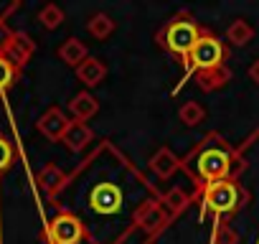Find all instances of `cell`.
<instances>
[{
    "label": "cell",
    "mask_w": 259,
    "mask_h": 244,
    "mask_svg": "<svg viewBox=\"0 0 259 244\" xmlns=\"http://www.w3.org/2000/svg\"><path fill=\"white\" fill-rule=\"evenodd\" d=\"M246 74H249V79L259 87V59H254V64L249 66V71H246Z\"/></svg>",
    "instance_id": "cell-27"
},
{
    "label": "cell",
    "mask_w": 259,
    "mask_h": 244,
    "mask_svg": "<svg viewBox=\"0 0 259 244\" xmlns=\"http://www.w3.org/2000/svg\"><path fill=\"white\" fill-rule=\"evenodd\" d=\"M193 196L201 204V211H198L201 221L208 214H213V219H229L236 211H241L246 206V201H249L246 188L236 178H224V181L206 183L203 188L193 191Z\"/></svg>",
    "instance_id": "cell-2"
},
{
    "label": "cell",
    "mask_w": 259,
    "mask_h": 244,
    "mask_svg": "<svg viewBox=\"0 0 259 244\" xmlns=\"http://www.w3.org/2000/svg\"><path fill=\"white\" fill-rule=\"evenodd\" d=\"M178 119L183 122L186 128H196V125H201V122L206 119V109H203V104H198V102H183V107L178 109Z\"/></svg>",
    "instance_id": "cell-22"
},
{
    "label": "cell",
    "mask_w": 259,
    "mask_h": 244,
    "mask_svg": "<svg viewBox=\"0 0 259 244\" xmlns=\"http://www.w3.org/2000/svg\"><path fill=\"white\" fill-rule=\"evenodd\" d=\"M150 171H153L158 178L168 181V178H173V173L181 171V158H178L170 148H160V150H155L153 158H150Z\"/></svg>",
    "instance_id": "cell-12"
},
{
    "label": "cell",
    "mask_w": 259,
    "mask_h": 244,
    "mask_svg": "<svg viewBox=\"0 0 259 244\" xmlns=\"http://www.w3.org/2000/svg\"><path fill=\"white\" fill-rule=\"evenodd\" d=\"M92 140H94L92 128L84 125V122H76V119L69 122V128H66V133H64V138H61V143H64L71 153H81V150H87Z\"/></svg>",
    "instance_id": "cell-11"
},
{
    "label": "cell",
    "mask_w": 259,
    "mask_h": 244,
    "mask_svg": "<svg viewBox=\"0 0 259 244\" xmlns=\"http://www.w3.org/2000/svg\"><path fill=\"white\" fill-rule=\"evenodd\" d=\"M251 38H254V28H251V23L244 21V18H234L231 26L226 28V41H229L231 46H246Z\"/></svg>",
    "instance_id": "cell-19"
},
{
    "label": "cell",
    "mask_w": 259,
    "mask_h": 244,
    "mask_svg": "<svg viewBox=\"0 0 259 244\" xmlns=\"http://www.w3.org/2000/svg\"><path fill=\"white\" fill-rule=\"evenodd\" d=\"M201 33H203V28L196 23V18L191 16V13H176L160 31H158V44L168 51V54H173V56H178L181 61L188 56V51L196 46V41L201 38Z\"/></svg>",
    "instance_id": "cell-4"
},
{
    "label": "cell",
    "mask_w": 259,
    "mask_h": 244,
    "mask_svg": "<svg viewBox=\"0 0 259 244\" xmlns=\"http://www.w3.org/2000/svg\"><path fill=\"white\" fill-rule=\"evenodd\" d=\"M46 244H81L87 239V226L71 211H59L44 226Z\"/></svg>",
    "instance_id": "cell-5"
},
{
    "label": "cell",
    "mask_w": 259,
    "mask_h": 244,
    "mask_svg": "<svg viewBox=\"0 0 259 244\" xmlns=\"http://www.w3.org/2000/svg\"><path fill=\"white\" fill-rule=\"evenodd\" d=\"M114 28H117V23L112 21L109 13H94V16L89 18V23H87L89 36L97 38V41H107V38L114 33Z\"/></svg>",
    "instance_id": "cell-18"
},
{
    "label": "cell",
    "mask_w": 259,
    "mask_h": 244,
    "mask_svg": "<svg viewBox=\"0 0 259 244\" xmlns=\"http://www.w3.org/2000/svg\"><path fill=\"white\" fill-rule=\"evenodd\" d=\"M16 163V148L13 143L0 133V178H3ZM0 244H3V214H0Z\"/></svg>",
    "instance_id": "cell-21"
},
{
    "label": "cell",
    "mask_w": 259,
    "mask_h": 244,
    "mask_svg": "<svg viewBox=\"0 0 259 244\" xmlns=\"http://www.w3.org/2000/svg\"><path fill=\"white\" fill-rule=\"evenodd\" d=\"M226 59H229V49H226V44H224L216 33L203 31L201 38L196 41V46H193V49L188 51V56L183 59L186 71H183V79L176 84L173 94H178V92L183 89V84L191 82V76H198V74H203V71H211V69L226 66Z\"/></svg>",
    "instance_id": "cell-3"
},
{
    "label": "cell",
    "mask_w": 259,
    "mask_h": 244,
    "mask_svg": "<svg viewBox=\"0 0 259 244\" xmlns=\"http://www.w3.org/2000/svg\"><path fill=\"white\" fill-rule=\"evenodd\" d=\"M59 59L66 64V66H71V69H76V66H81V61L89 56V49H87V44H81L79 38H66L61 46H59Z\"/></svg>",
    "instance_id": "cell-16"
},
{
    "label": "cell",
    "mask_w": 259,
    "mask_h": 244,
    "mask_svg": "<svg viewBox=\"0 0 259 244\" xmlns=\"http://www.w3.org/2000/svg\"><path fill=\"white\" fill-rule=\"evenodd\" d=\"M69 114L61 109V107H49L41 117H38V122H36V130L49 140V143H61V138H64V133H66V128H69Z\"/></svg>",
    "instance_id": "cell-8"
},
{
    "label": "cell",
    "mask_w": 259,
    "mask_h": 244,
    "mask_svg": "<svg viewBox=\"0 0 259 244\" xmlns=\"http://www.w3.org/2000/svg\"><path fill=\"white\" fill-rule=\"evenodd\" d=\"M76 79L84 84V87H97L107 79V64L97 56H87L81 61V66H76Z\"/></svg>",
    "instance_id": "cell-14"
},
{
    "label": "cell",
    "mask_w": 259,
    "mask_h": 244,
    "mask_svg": "<svg viewBox=\"0 0 259 244\" xmlns=\"http://www.w3.org/2000/svg\"><path fill=\"white\" fill-rule=\"evenodd\" d=\"M181 168L191 173L196 191L203 188L206 183L224 181V178H236L246 163L241 160V150L231 148L219 133H208L183 160Z\"/></svg>",
    "instance_id": "cell-1"
},
{
    "label": "cell",
    "mask_w": 259,
    "mask_h": 244,
    "mask_svg": "<svg viewBox=\"0 0 259 244\" xmlns=\"http://www.w3.org/2000/svg\"><path fill=\"white\" fill-rule=\"evenodd\" d=\"M13 38H16V31H13L6 21H0V56L8 51V46H11Z\"/></svg>",
    "instance_id": "cell-25"
},
{
    "label": "cell",
    "mask_w": 259,
    "mask_h": 244,
    "mask_svg": "<svg viewBox=\"0 0 259 244\" xmlns=\"http://www.w3.org/2000/svg\"><path fill=\"white\" fill-rule=\"evenodd\" d=\"M170 221H173V219H170V216H168V211L163 209L160 198L143 201V204L138 206L135 216H133V224H135V226H140L148 236H155V234H158V231H163Z\"/></svg>",
    "instance_id": "cell-6"
},
{
    "label": "cell",
    "mask_w": 259,
    "mask_h": 244,
    "mask_svg": "<svg viewBox=\"0 0 259 244\" xmlns=\"http://www.w3.org/2000/svg\"><path fill=\"white\" fill-rule=\"evenodd\" d=\"M229 79H231L229 66H219V69H211V71L198 74V76H196V84H198V89H203V92H219V89H224V87L229 84Z\"/></svg>",
    "instance_id": "cell-17"
},
{
    "label": "cell",
    "mask_w": 259,
    "mask_h": 244,
    "mask_svg": "<svg viewBox=\"0 0 259 244\" xmlns=\"http://www.w3.org/2000/svg\"><path fill=\"white\" fill-rule=\"evenodd\" d=\"M33 54H36V41H33L28 33L16 31V38L11 41V46H8V51H6L3 56L16 66V71H23L26 64L33 59Z\"/></svg>",
    "instance_id": "cell-9"
},
{
    "label": "cell",
    "mask_w": 259,
    "mask_h": 244,
    "mask_svg": "<svg viewBox=\"0 0 259 244\" xmlns=\"http://www.w3.org/2000/svg\"><path fill=\"white\" fill-rule=\"evenodd\" d=\"M208 244H239V231L226 219H213Z\"/></svg>",
    "instance_id": "cell-20"
},
{
    "label": "cell",
    "mask_w": 259,
    "mask_h": 244,
    "mask_svg": "<svg viewBox=\"0 0 259 244\" xmlns=\"http://www.w3.org/2000/svg\"><path fill=\"white\" fill-rule=\"evenodd\" d=\"M193 201H196V196H193V193H186L181 186H173V188H168V191L160 196V204H163V209L168 211L170 219H176L178 214H183Z\"/></svg>",
    "instance_id": "cell-15"
},
{
    "label": "cell",
    "mask_w": 259,
    "mask_h": 244,
    "mask_svg": "<svg viewBox=\"0 0 259 244\" xmlns=\"http://www.w3.org/2000/svg\"><path fill=\"white\" fill-rule=\"evenodd\" d=\"M69 112H71V117H74L76 122H84V125H87V119H92V117L99 112V102H97V97H94L89 89H84V92H79V94L71 97Z\"/></svg>",
    "instance_id": "cell-13"
},
{
    "label": "cell",
    "mask_w": 259,
    "mask_h": 244,
    "mask_svg": "<svg viewBox=\"0 0 259 244\" xmlns=\"http://www.w3.org/2000/svg\"><path fill=\"white\" fill-rule=\"evenodd\" d=\"M64 8L61 6H56V3H46V6H41V11H38V21H41V26L46 28V31H56L61 23H64Z\"/></svg>",
    "instance_id": "cell-23"
},
{
    "label": "cell",
    "mask_w": 259,
    "mask_h": 244,
    "mask_svg": "<svg viewBox=\"0 0 259 244\" xmlns=\"http://www.w3.org/2000/svg\"><path fill=\"white\" fill-rule=\"evenodd\" d=\"M256 244H259V239H256Z\"/></svg>",
    "instance_id": "cell-28"
},
{
    "label": "cell",
    "mask_w": 259,
    "mask_h": 244,
    "mask_svg": "<svg viewBox=\"0 0 259 244\" xmlns=\"http://www.w3.org/2000/svg\"><path fill=\"white\" fill-rule=\"evenodd\" d=\"M18 76H21V71H16V66L6 56H0V99H6L8 89L16 84Z\"/></svg>",
    "instance_id": "cell-24"
},
{
    "label": "cell",
    "mask_w": 259,
    "mask_h": 244,
    "mask_svg": "<svg viewBox=\"0 0 259 244\" xmlns=\"http://www.w3.org/2000/svg\"><path fill=\"white\" fill-rule=\"evenodd\" d=\"M122 201H124V193L117 183H99L92 188L89 193V206L94 214L99 216H112L122 209Z\"/></svg>",
    "instance_id": "cell-7"
},
{
    "label": "cell",
    "mask_w": 259,
    "mask_h": 244,
    "mask_svg": "<svg viewBox=\"0 0 259 244\" xmlns=\"http://www.w3.org/2000/svg\"><path fill=\"white\" fill-rule=\"evenodd\" d=\"M69 173H64L61 171V166H56V163H46L44 168H41V173H38V183H41V191L46 193V198L49 201H54L64 188H66V183H69Z\"/></svg>",
    "instance_id": "cell-10"
},
{
    "label": "cell",
    "mask_w": 259,
    "mask_h": 244,
    "mask_svg": "<svg viewBox=\"0 0 259 244\" xmlns=\"http://www.w3.org/2000/svg\"><path fill=\"white\" fill-rule=\"evenodd\" d=\"M18 8H21L18 0H8V3H3V0H0V21H6V23H8V18H11Z\"/></svg>",
    "instance_id": "cell-26"
}]
</instances>
